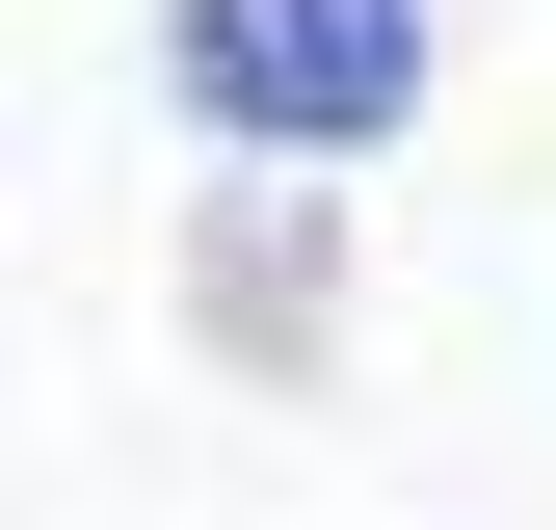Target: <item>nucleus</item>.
Here are the masks:
<instances>
[{"label":"nucleus","instance_id":"f03ea898","mask_svg":"<svg viewBox=\"0 0 556 530\" xmlns=\"http://www.w3.org/2000/svg\"><path fill=\"white\" fill-rule=\"evenodd\" d=\"M213 318H239V371L318 345V213H292V186H265V213H213Z\"/></svg>","mask_w":556,"mask_h":530},{"label":"nucleus","instance_id":"f257e3e1","mask_svg":"<svg viewBox=\"0 0 556 530\" xmlns=\"http://www.w3.org/2000/svg\"><path fill=\"white\" fill-rule=\"evenodd\" d=\"M451 80V0H160V106L213 132V160H397Z\"/></svg>","mask_w":556,"mask_h":530}]
</instances>
